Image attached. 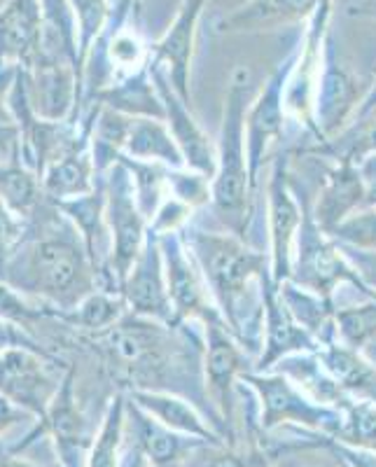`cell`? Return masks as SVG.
Segmentation results:
<instances>
[{"mask_svg":"<svg viewBox=\"0 0 376 467\" xmlns=\"http://www.w3.org/2000/svg\"><path fill=\"white\" fill-rule=\"evenodd\" d=\"M181 327L127 314L112 327L82 339L99 353L112 383L124 390H162L187 398L227 437L223 419L208 398L202 344Z\"/></svg>","mask_w":376,"mask_h":467,"instance_id":"obj_1","label":"cell"},{"mask_svg":"<svg viewBox=\"0 0 376 467\" xmlns=\"http://www.w3.org/2000/svg\"><path fill=\"white\" fill-rule=\"evenodd\" d=\"M0 278L54 314L70 311L99 290L80 232L49 199L26 223L22 244L0 266Z\"/></svg>","mask_w":376,"mask_h":467,"instance_id":"obj_2","label":"cell"},{"mask_svg":"<svg viewBox=\"0 0 376 467\" xmlns=\"http://www.w3.org/2000/svg\"><path fill=\"white\" fill-rule=\"evenodd\" d=\"M250 70L236 68L229 75L225 99L223 131L217 148V171L211 185V202L217 220L239 239H245L253 215V185L245 150V115H248Z\"/></svg>","mask_w":376,"mask_h":467,"instance_id":"obj_3","label":"cell"},{"mask_svg":"<svg viewBox=\"0 0 376 467\" xmlns=\"http://www.w3.org/2000/svg\"><path fill=\"white\" fill-rule=\"evenodd\" d=\"M183 241L192 250L196 266L202 269L204 281L229 332L241 341L244 339L241 304L248 297L250 283L260 278L265 271H271V262H266L260 250L248 248L236 234H215L185 227Z\"/></svg>","mask_w":376,"mask_h":467,"instance_id":"obj_4","label":"cell"},{"mask_svg":"<svg viewBox=\"0 0 376 467\" xmlns=\"http://www.w3.org/2000/svg\"><path fill=\"white\" fill-rule=\"evenodd\" d=\"M241 381L248 383L260 400V420L257 432H274L281 425H299L311 432L334 437L341 428V409L320 404L308 398L286 374L245 372Z\"/></svg>","mask_w":376,"mask_h":467,"instance_id":"obj_5","label":"cell"},{"mask_svg":"<svg viewBox=\"0 0 376 467\" xmlns=\"http://www.w3.org/2000/svg\"><path fill=\"white\" fill-rule=\"evenodd\" d=\"M75 377H78V372L70 365L43 419L33 420L31 431L16 444L7 446L12 453L22 456L40 437H49L54 453H57V467H87L96 431H91L89 420L78 404Z\"/></svg>","mask_w":376,"mask_h":467,"instance_id":"obj_6","label":"cell"},{"mask_svg":"<svg viewBox=\"0 0 376 467\" xmlns=\"http://www.w3.org/2000/svg\"><path fill=\"white\" fill-rule=\"evenodd\" d=\"M329 234L323 232L313 211L308 206H302V224L297 232L295 253L292 255V276L297 285L307 287L316 292L320 297H332V290L339 283L349 281L355 287H360L367 295H376L349 265L346 255H341L339 245H334L328 239Z\"/></svg>","mask_w":376,"mask_h":467,"instance_id":"obj_7","label":"cell"},{"mask_svg":"<svg viewBox=\"0 0 376 467\" xmlns=\"http://www.w3.org/2000/svg\"><path fill=\"white\" fill-rule=\"evenodd\" d=\"M54 353L36 348H7L0 353V395L28 411L33 419H43L49 402L64 381V372Z\"/></svg>","mask_w":376,"mask_h":467,"instance_id":"obj_8","label":"cell"},{"mask_svg":"<svg viewBox=\"0 0 376 467\" xmlns=\"http://www.w3.org/2000/svg\"><path fill=\"white\" fill-rule=\"evenodd\" d=\"M103 187H106V223L112 236L110 269L122 287L133 262L143 250L150 224L138 208L131 173L122 161H117L103 175Z\"/></svg>","mask_w":376,"mask_h":467,"instance_id":"obj_9","label":"cell"},{"mask_svg":"<svg viewBox=\"0 0 376 467\" xmlns=\"http://www.w3.org/2000/svg\"><path fill=\"white\" fill-rule=\"evenodd\" d=\"M160 245L162 257H164L166 287H169V297L178 323L199 318L204 325H227L220 308L213 304L215 299L204 281L202 269L196 266L192 253H187L181 232L160 236Z\"/></svg>","mask_w":376,"mask_h":467,"instance_id":"obj_10","label":"cell"},{"mask_svg":"<svg viewBox=\"0 0 376 467\" xmlns=\"http://www.w3.org/2000/svg\"><path fill=\"white\" fill-rule=\"evenodd\" d=\"M204 327H206L204 379H206L208 398L223 419L229 446H234V393L239 390L236 379L244 377L248 367L227 325H204Z\"/></svg>","mask_w":376,"mask_h":467,"instance_id":"obj_11","label":"cell"},{"mask_svg":"<svg viewBox=\"0 0 376 467\" xmlns=\"http://www.w3.org/2000/svg\"><path fill=\"white\" fill-rule=\"evenodd\" d=\"M96 103H91L89 112L78 119V133L68 148L58 154L57 160L45 169L43 192L49 202H68V199L85 197L99 187L101 175L96 173L91 160V127H94Z\"/></svg>","mask_w":376,"mask_h":467,"instance_id":"obj_12","label":"cell"},{"mask_svg":"<svg viewBox=\"0 0 376 467\" xmlns=\"http://www.w3.org/2000/svg\"><path fill=\"white\" fill-rule=\"evenodd\" d=\"M269 234H271V278L278 285L290 281L292 276V253H295V239L302 224V211L295 202V192L290 185L287 173V157L278 154L271 164L269 178Z\"/></svg>","mask_w":376,"mask_h":467,"instance_id":"obj_13","label":"cell"},{"mask_svg":"<svg viewBox=\"0 0 376 467\" xmlns=\"http://www.w3.org/2000/svg\"><path fill=\"white\" fill-rule=\"evenodd\" d=\"M120 292H122L124 302H127L129 314L160 320V323L166 325H181L178 318H175L169 287H166L160 236L148 232L143 250H141L138 260L133 262L131 271L124 278Z\"/></svg>","mask_w":376,"mask_h":467,"instance_id":"obj_14","label":"cell"},{"mask_svg":"<svg viewBox=\"0 0 376 467\" xmlns=\"http://www.w3.org/2000/svg\"><path fill=\"white\" fill-rule=\"evenodd\" d=\"M262 285V306H265V350H262L260 360L255 365V372H269L276 362H281L283 358L292 356V353H313L320 350V339L308 332L299 320L292 316L287 304L283 302L281 292H278V283L271 278V271H265L260 276Z\"/></svg>","mask_w":376,"mask_h":467,"instance_id":"obj_15","label":"cell"},{"mask_svg":"<svg viewBox=\"0 0 376 467\" xmlns=\"http://www.w3.org/2000/svg\"><path fill=\"white\" fill-rule=\"evenodd\" d=\"M150 75H152V82L157 85L162 103H164V122L171 129V133H173V139L178 143V148H181L183 157H185V166L190 171L206 175L208 181H213L217 171L215 148H213V143L208 140L206 133H204V129L199 127V122H196L194 115L190 112L187 103L173 89L164 68L150 61Z\"/></svg>","mask_w":376,"mask_h":467,"instance_id":"obj_16","label":"cell"},{"mask_svg":"<svg viewBox=\"0 0 376 467\" xmlns=\"http://www.w3.org/2000/svg\"><path fill=\"white\" fill-rule=\"evenodd\" d=\"M287 75H290V68L276 70L245 115V150H248V173L253 190L257 185L266 150L283 136Z\"/></svg>","mask_w":376,"mask_h":467,"instance_id":"obj_17","label":"cell"},{"mask_svg":"<svg viewBox=\"0 0 376 467\" xmlns=\"http://www.w3.org/2000/svg\"><path fill=\"white\" fill-rule=\"evenodd\" d=\"M43 37L40 0H7L0 7V68H31L40 57Z\"/></svg>","mask_w":376,"mask_h":467,"instance_id":"obj_18","label":"cell"},{"mask_svg":"<svg viewBox=\"0 0 376 467\" xmlns=\"http://www.w3.org/2000/svg\"><path fill=\"white\" fill-rule=\"evenodd\" d=\"M206 0H183L173 26L152 47V64L162 66L183 101L190 103V64L199 15Z\"/></svg>","mask_w":376,"mask_h":467,"instance_id":"obj_19","label":"cell"},{"mask_svg":"<svg viewBox=\"0 0 376 467\" xmlns=\"http://www.w3.org/2000/svg\"><path fill=\"white\" fill-rule=\"evenodd\" d=\"M127 425L131 428L133 444L143 449L152 467H183L192 453L199 451L202 446H208V441L166 428L164 423L152 419L148 411L136 407L131 400H129L127 407Z\"/></svg>","mask_w":376,"mask_h":467,"instance_id":"obj_20","label":"cell"},{"mask_svg":"<svg viewBox=\"0 0 376 467\" xmlns=\"http://www.w3.org/2000/svg\"><path fill=\"white\" fill-rule=\"evenodd\" d=\"M127 398L171 431L196 437V440H204L215 446L227 444V440L213 425H208V419L199 411V407L187 398H181L175 393H162V390H129Z\"/></svg>","mask_w":376,"mask_h":467,"instance_id":"obj_21","label":"cell"},{"mask_svg":"<svg viewBox=\"0 0 376 467\" xmlns=\"http://www.w3.org/2000/svg\"><path fill=\"white\" fill-rule=\"evenodd\" d=\"M365 194L367 190L360 166L353 161H337V166L325 175L313 218L323 227V232L329 234L346 218H350L358 208L365 206Z\"/></svg>","mask_w":376,"mask_h":467,"instance_id":"obj_22","label":"cell"},{"mask_svg":"<svg viewBox=\"0 0 376 467\" xmlns=\"http://www.w3.org/2000/svg\"><path fill=\"white\" fill-rule=\"evenodd\" d=\"M87 103H99V106L112 108L129 117H150V119H162V122L166 117L162 96L150 75V64L148 68L110 82L101 91H96L91 99H87Z\"/></svg>","mask_w":376,"mask_h":467,"instance_id":"obj_23","label":"cell"},{"mask_svg":"<svg viewBox=\"0 0 376 467\" xmlns=\"http://www.w3.org/2000/svg\"><path fill=\"white\" fill-rule=\"evenodd\" d=\"M355 106V85L346 70L339 66L325 64L323 75H319L316 101H313V122L319 129L320 143L328 140L344 124L346 115Z\"/></svg>","mask_w":376,"mask_h":467,"instance_id":"obj_24","label":"cell"},{"mask_svg":"<svg viewBox=\"0 0 376 467\" xmlns=\"http://www.w3.org/2000/svg\"><path fill=\"white\" fill-rule=\"evenodd\" d=\"M319 358L349 398L376 404V367L360 350L344 344H325V348L319 350Z\"/></svg>","mask_w":376,"mask_h":467,"instance_id":"obj_25","label":"cell"},{"mask_svg":"<svg viewBox=\"0 0 376 467\" xmlns=\"http://www.w3.org/2000/svg\"><path fill=\"white\" fill-rule=\"evenodd\" d=\"M328 0H253L234 15L225 16L217 31H255V28L276 26V24L295 22L319 10Z\"/></svg>","mask_w":376,"mask_h":467,"instance_id":"obj_26","label":"cell"},{"mask_svg":"<svg viewBox=\"0 0 376 467\" xmlns=\"http://www.w3.org/2000/svg\"><path fill=\"white\" fill-rule=\"evenodd\" d=\"M124 154L131 160L154 161V164L169 166V169H183L185 157L175 143L173 133L162 119L150 117H133L131 133H129Z\"/></svg>","mask_w":376,"mask_h":467,"instance_id":"obj_27","label":"cell"},{"mask_svg":"<svg viewBox=\"0 0 376 467\" xmlns=\"http://www.w3.org/2000/svg\"><path fill=\"white\" fill-rule=\"evenodd\" d=\"M129 314V306L124 302L122 292L94 290L87 295L80 304L64 314H57V323L66 325L70 329H78V335H99L103 329L112 327L115 323Z\"/></svg>","mask_w":376,"mask_h":467,"instance_id":"obj_28","label":"cell"},{"mask_svg":"<svg viewBox=\"0 0 376 467\" xmlns=\"http://www.w3.org/2000/svg\"><path fill=\"white\" fill-rule=\"evenodd\" d=\"M131 124L133 117L96 103L94 127H91V160H94L96 173L101 178L124 154Z\"/></svg>","mask_w":376,"mask_h":467,"instance_id":"obj_29","label":"cell"},{"mask_svg":"<svg viewBox=\"0 0 376 467\" xmlns=\"http://www.w3.org/2000/svg\"><path fill=\"white\" fill-rule=\"evenodd\" d=\"M0 202L5 203L16 218L31 220L47 197L43 192V181L33 173L22 161L0 164Z\"/></svg>","mask_w":376,"mask_h":467,"instance_id":"obj_30","label":"cell"},{"mask_svg":"<svg viewBox=\"0 0 376 467\" xmlns=\"http://www.w3.org/2000/svg\"><path fill=\"white\" fill-rule=\"evenodd\" d=\"M278 372L290 377L308 398H313L320 404H329V407L341 409L350 400L349 395L341 390L339 383L334 381L332 374L325 369L320 358L316 360V358L311 356H287L281 360Z\"/></svg>","mask_w":376,"mask_h":467,"instance_id":"obj_31","label":"cell"},{"mask_svg":"<svg viewBox=\"0 0 376 467\" xmlns=\"http://www.w3.org/2000/svg\"><path fill=\"white\" fill-rule=\"evenodd\" d=\"M127 407L129 398L122 390L108 402L101 428L96 431L94 444H91L87 467H120L124 432H127Z\"/></svg>","mask_w":376,"mask_h":467,"instance_id":"obj_32","label":"cell"},{"mask_svg":"<svg viewBox=\"0 0 376 467\" xmlns=\"http://www.w3.org/2000/svg\"><path fill=\"white\" fill-rule=\"evenodd\" d=\"M124 166L129 169L131 173V181H133V190H136V202L141 213L145 215V220H150L157 215L162 203L166 202L169 197V166H162V164H154V161H141V160H131L127 154L120 157Z\"/></svg>","mask_w":376,"mask_h":467,"instance_id":"obj_33","label":"cell"},{"mask_svg":"<svg viewBox=\"0 0 376 467\" xmlns=\"http://www.w3.org/2000/svg\"><path fill=\"white\" fill-rule=\"evenodd\" d=\"M307 152L325 154L334 161H353L360 166L367 157L376 154V112L360 122H353V127L346 129L337 139L323 140L319 148Z\"/></svg>","mask_w":376,"mask_h":467,"instance_id":"obj_34","label":"cell"},{"mask_svg":"<svg viewBox=\"0 0 376 467\" xmlns=\"http://www.w3.org/2000/svg\"><path fill=\"white\" fill-rule=\"evenodd\" d=\"M283 302L287 304V308L292 311L299 323L316 335V332H328V327L334 325V304L332 297H320L316 292L307 290V287L297 285L295 281H283L278 285Z\"/></svg>","mask_w":376,"mask_h":467,"instance_id":"obj_35","label":"cell"},{"mask_svg":"<svg viewBox=\"0 0 376 467\" xmlns=\"http://www.w3.org/2000/svg\"><path fill=\"white\" fill-rule=\"evenodd\" d=\"M70 7H73L75 26H78V78L82 85V73H85L89 52L110 22V3L108 0H70Z\"/></svg>","mask_w":376,"mask_h":467,"instance_id":"obj_36","label":"cell"},{"mask_svg":"<svg viewBox=\"0 0 376 467\" xmlns=\"http://www.w3.org/2000/svg\"><path fill=\"white\" fill-rule=\"evenodd\" d=\"M341 414H344V420L332 440L346 446H355V449L376 451V404L349 400L341 407Z\"/></svg>","mask_w":376,"mask_h":467,"instance_id":"obj_37","label":"cell"},{"mask_svg":"<svg viewBox=\"0 0 376 467\" xmlns=\"http://www.w3.org/2000/svg\"><path fill=\"white\" fill-rule=\"evenodd\" d=\"M0 320H7V323L36 335V327H40V323L45 320H57V314L52 308L28 299L26 295H22L16 287L0 278Z\"/></svg>","mask_w":376,"mask_h":467,"instance_id":"obj_38","label":"cell"},{"mask_svg":"<svg viewBox=\"0 0 376 467\" xmlns=\"http://www.w3.org/2000/svg\"><path fill=\"white\" fill-rule=\"evenodd\" d=\"M334 329L339 332L341 344L360 350L376 337V297L358 306L334 308Z\"/></svg>","mask_w":376,"mask_h":467,"instance_id":"obj_39","label":"cell"},{"mask_svg":"<svg viewBox=\"0 0 376 467\" xmlns=\"http://www.w3.org/2000/svg\"><path fill=\"white\" fill-rule=\"evenodd\" d=\"M329 236L344 245L376 253V208L355 211L339 227H334Z\"/></svg>","mask_w":376,"mask_h":467,"instance_id":"obj_40","label":"cell"},{"mask_svg":"<svg viewBox=\"0 0 376 467\" xmlns=\"http://www.w3.org/2000/svg\"><path fill=\"white\" fill-rule=\"evenodd\" d=\"M169 187L173 197L190 203V206H202V203H206L211 199V187H208L206 175L196 173V171L190 173V169H171Z\"/></svg>","mask_w":376,"mask_h":467,"instance_id":"obj_41","label":"cell"},{"mask_svg":"<svg viewBox=\"0 0 376 467\" xmlns=\"http://www.w3.org/2000/svg\"><path fill=\"white\" fill-rule=\"evenodd\" d=\"M269 458L262 449L255 451H239L236 446H208V458L199 462V467H265Z\"/></svg>","mask_w":376,"mask_h":467,"instance_id":"obj_42","label":"cell"},{"mask_svg":"<svg viewBox=\"0 0 376 467\" xmlns=\"http://www.w3.org/2000/svg\"><path fill=\"white\" fill-rule=\"evenodd\" d=\"M190 213V203L181 202L178 197L169 194L166 202L160 206V211H157V215L150 220V234H154V236H166V234L183 232L187 227Z\"/></svg>","mask_w":376,"mask_h":467,"instance_id":"obj_43","label":"cell"},{"mask_svg":"<svg viewBox=\"0 0 376 467\" xmlns=\"http://www.w3.org/2000/svg\"><path fill=\"white\" fill-rule=\"evenodd\" d=\"M262 451L266 453L269 462L274 467H341V461L337 456H329V461L319 462L304 458V441H297V444H276L274 449L269 446H260Z\"/></svg>","mask_w":376,"mask_h":467,"instance_id":"obj_44","label":"cell"},{"mask_svg":"<svg viewBox=\"0 0 376 467\" xmlns=\"http://www.w3.org/2000/svg\"><path fill=\"white\" fill-rule=\"evenodd\" d=\"M7 348H36V350H47L40 341V337L31 335L24 327L0 320V353Z\"/></svg>","mask_w":376,"mask_h":467,"instance_id":"obj_45","label":"cell"},{"mask_svg":"<svg viewBox=\"0 0 376 467\" xmlns=\"http://www.w3.org/2000/svg\"><path fill=\"white\" fill-rule=\"evenodd\" d=\"M341 253L346 255V260L350 262V266L355 269V274L362 278L370 287H374L376 292V253L371 250H360L353 248V245H339Z\"/></svg>","mask_w":376,"mask_h":467,"instance_id":"obj_46","label":"cell"},{"mask_svg":"<svg viewBox=\"0 0 376 467\" xmlns=\"http://www.w3.org/2000/svg\"><path fill=\"white\" fill-rule=\"evenodd\" d=\"M325 446H328L334 456L341 458V461H344L349 467H376V451H367V449L346 446L328 435H325Z\"/></svg>","mask_w":376,"mask_h":467,"instance_id":"obj_47","label":"cell"},{"mask_svg":"<svg viewBox=\"0 0 376 467\" xmlns=\"http://www.w3.org/2000/svg\"><path fill=\"white\" fill-rule=\"evenodd\" d=\"M16 70L19 68H0V127H15V117L10 112V91L15 85Z\"/></svg>","mask_w":376,"mask_h":467,"instance_id":"obj_48","label":"cell"},{"mask_svg":"<svg viewBox=\"0 0 376 467\" xmlns=\"http://www.w3.org/2000/svg\"><path fill=\"white\" fill-rule=\"evenodd\" d=\"M22 420H36L28 411L19 409L16 404H12L10 400L0 395V437L5 435L7 431H12L15 425H19Z\"/></svg>","mask_w":376,"mask_h":467,"instance_id":"obj_49","label":"cell"},{"mask_svg":"<svg viewBox=\"0 0 376 467\" xmlns=\"http://www.w3.org/2000/svg\"><path fill=\"white\" fill-rule=\"evenodd\" d=\"M362 181H365V208H376V154L367 157L360 164Z\"/></svg>","mask_w":376,"mask_h":467,"instance_id":"obj_50","label":"cell"},{"mask_svg":"<svg viewBox=\"0 0 376 467\" xmlns=\"http://www.w3.org/2000/svg\"><path fill=\"white\" fill-rule=\"evenodd\" d=\"M120 467H150L148 456L143 453V449L138 444H129L122 451V458H120Z\"/></svg>","mask_w":376,"mask_h":467,"instance_id":"obj_51","label":"cell"},{"mask_svg":"<svg viewBox=\"0 0 376 467\" xmlns=\"http://www.w3.org/2000/svg\"><path fill=\"white\" fill-rule=\"evenodd\" d=\"M0 467H57V465H36V462L24 461L19 453H12L10 449H0Z\"/></svg>","mask_w":376,"mask_h":467,"instance_id":"obj_52","label":"cell"},{"mask_svg":"<svg viewBox=\"0 0 376 467\" xmlns=\"http://www.w3.org/2000/svg\"><path fill=\"white\" fill-rule=\"evenodd\" d=\"M374 112H376V82L370 89V94L360 101V106L355 108V122H360V119H365V117L374 115Z\"/></svg>","mask_w":376,"mask_h":467,"instance_id":"obj_53","label":"cell"},{"mask_svg":"<svg viewBox=\"0 0 376 467\" xmlns=\"http://www.w3.org/2000/svg\"><path fill=\"white\" fill-rule=\"evenodd\" d=\"M360 353H362V356L367 358V360L371 362V365L376 367V337H374V339L370 341V344H365V346H362V348H360Z\"/></svg>","mask_w":376,"mask_h":467,"instance_id":"obj_54","label":"cell"},{"mask_svg":"<svg viewBox=\"0 0 376 467\" xmlns=\"http://www.w3.org/2000/svg\"><path fill=\"white\" fill-rule=\"evenodd\" d=\"M339 461H341V458H339ZM341 467H349V465H346V462H344V461H341Z\"/></svg>","mask_w":376,"mask_h":467,"instance_id":"obj_55","label":"cell"},{"mask_svg":"<svg viewBox=\"0 0 376 467\" xmlns=\"http://www.w3.org/2000/svg\"><path fill=\"white\" fill-rule=\"evenodd\" d=\"M265 467H274V465H271V462H269V465H265Z\"/></svg>","mask_w":376,"mask_h":467,"instance_id":"obj_56","label":"cell"}]
</instances>
